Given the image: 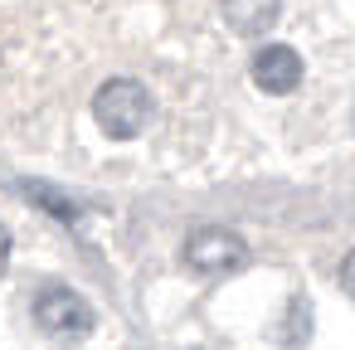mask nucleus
<instances>
[{"mask_svg": "<svg viewBox=\"0 0 355 350\" xmlns=\"http://www.w3.org/2000/svg\"><path fill=\"white\" fill-rule=\"evenodd\" d=\"M93 122L112 137V141H132L146 132L151 122V93L137 78H107L93 93Z\"/></svg>", "mask_w": 355, "mask_h": 350, "instance_id": "1", "label": "nucleus"}, {"mask_svg": "<svg viewBox=\"0 0 355 350\" xmlns=\"http://www.w3.org/2000/svg\"><path fill=\"white\" fill-rule=\"evenodd\" d=\"M35 321L49 340H78L93 326V306L73 287H49V292L35 297Z\"/></svg>", "mask_w": 355, "mask_h": 350, "instance_id": "2", "label": "nucleus"}, {"mask_svg": "<svg viewBox=\"0 0 355 350\" xmlns=\"http://www.w3.org/2000/svg\"><path fill=\"white\" fill-rule=\"evenodd\" d=\"M185 263L195 272H234L248 263V243L229 229H195L185 238Z\"/></svg>", "mask_w": 355, "mask_h": 350, "instance_id": "3", "label": "nucleus"}, {"mask_svg": "<svg viewBox=\"0 0 355 350\" xmlns=\"http://www.w3.org/2000/svg\"><path fill=\"white\" fill-rule=\"evenodd\" d=\"M302 73H306V64H302V54L292 44H263L253 54V83L263 93H272V98L297 93L302 88Z\"/></svg>", "mask_w": 355, "mask_h": 350, "instance_id": "4", "label": "nucleus"}, {"mask_svg": "<svg viewBox=\"0 0 355 350\" xmlns=\"http://www.w3.org/2000/svg\"><path fill=\"white\" fill-rule=\"evenodd\" d=\"M282 0H224V20L234 35H268Z\"/></svg>", "mask_w": 355, "mask_h": 350, "instance_id": "5", "label": "nucleus"}, {"mask_svg": "<svg viewBox=\"0 0 355 350\" xmlns=\"http://www.w3.org/2000/svg\"><path fill=\"white\" fill-rule=\"evenodd\" d=\"M306 335H311V306H306V301H292V316H287V331H282L287 350H302Z\"/></svg>", "mask_w": 355, "mask_h": 350, "instance_id": "6", "label": "nucleus"}, {"mask_svg": "<svg viewBox=\"0 0 355 350\" xmlns=\"http://www.w3.org/2000/svg\"><path fill=\"white\" fill-rule=\"evenodd\" d=\"M340 287H345V292L355 297V253H350V258L340 263Z\"/></svg>", "mask_w": 355, "mask_h": 350, "instance_id": "7", "label": "nucleus"}]
</instances>
